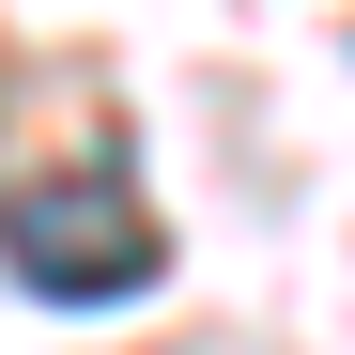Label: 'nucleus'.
<instances>
[{"label":"nucleus","mask_w":355,"mask_h":355,"mask_svg":"<svg viewBox=\"0 0 355 355\" xmlns=\"http://www.w3.org/2000/svg\"><path fill=\"white\" fill-rule=\"evenodd\" d=\"M0 248H16V278L46 293V309H124V293H155V216L108 186V170H46V186L0 201Z\"/></svg>","instance_id":"1"}]
</instances>
